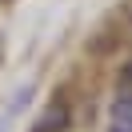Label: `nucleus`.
Segmentation results:
<instances>
[{"mask_svg":"<svg viewBox=\"0 0 132 132\" xmlns=\"http://www.w3.org/2000/svg\"><path fill=\"white\" fill-rule=\"evenodd\" d=\"M64 124H68V112H64V108H48V112L36 120V128H32V132H60Z\"/></svg>","mask_w":132,"mask_h":132,"instance_id":"f03ea898","label":"nucleus"},{"mask_svg":"<svg viewBox=\"0 0 132 132\" xmlns=\"http://www.w3.org/2000/svg\"><path fill=\"white\" fill-rule=\"evenodd\" d=\"M112 132H132V96H120L112 104Z\"/></svg>","mask_w":132,"mask_h":132,"instance_id":"f257e3e1","label":"nucleus"}]
</instances>
